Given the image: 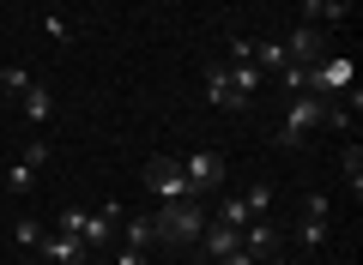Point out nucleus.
<instances>
[{
  "label": "nucleus",
  "mask_w": 363,
  "mask_h": 265,
  "mask_svg": "<svg viewBox=\"0 0 363 265\" xmlns=\"http://www.w3.org/2000/svg\"><path fill=\"white\" fill-rule=\"evenodd\" d=\"M109 223H121V205H104V211L67 205V211H61V229H67V235H79L85 247H109V235H116Z\"/></svg>",
  "instance_id": "obj_2"
},
{
  "label": "nucleus",
  "mask_w": 363,
  "mask_h": 265,
  "mask_svg": "<svg viewBox=\"0 0 363 265\" xmlns=\"http://www.w3.org/2000/svg\"><path fill=\"white\" fill-rule=\"evenodd\" d=\"M218 265H255V259H248V253H242V247H236V253H224V259H218Z\"/></svg>",
  "instance_id": "obj_27"
},
{
  "label": "nucleus",
  "mask_w": 363,
  "mask_h": 265,
  "mask_svg": "<svg viewBox=\"0 0 363 265\" xmlns=\"http://www.w3.org/2000/svg\"><path fill=\"white\" fill-rule=\"evenodd\" d=\"M242 205H248V217H267L272 211V187H267V181H255V187L242 193Z\"/></svg>",
  "instance_id": "obj_17"
},
{
  "label": "nucleus",
  "mask_w": 363,
  "mask_h": 265,
  "mask_svg": "<svg viewBox=\"0 0 363 265\" xmlns=\"http://www.w3.org/2000/svg\"><path fill=\"white\" fill-rule=\"evenodd\" d=\"M116 265H145V253L140 247H116Z\"/></svg>",
  "instance_id": "obj_26"
},
{
  "label": "nucleus",
  "mask_w": 363,
  "mask_h": 265,
  "mask_svg": "<svg viewBox=\"0 0 363 265\" xmlns=\"http://www.w3.org/2000/svg\"><path fill=\"white\" fill-rule=\"evenodd\" d=\"M18 102H25V121H30V126H49V114H55V97H49V85H37V78H30V85L18 90Z\"/></svg>",
  "instance_id": "obj_13"
},
{
  "label": "nucleus",
  "mask_w": 363,
  "mask_h": 265,
  "mask_svg": "<svg viewBox=\"0 0 363 265\" xmlns=\"http://www.w3.org/2000/svg\"><path fill=\"white\" fill-rule=\"evenodd\" d=\"M157 241H169V247H194L200 241V229H206V205L200 199H169V205H157Z\"/></svg>",
  "instance_id": "obj_1"
},
{
  "label": "nucleus",
  "mask_w": 363,
  "mask_h": 265,
  "mask_svg": "<svg viewBox=\"0 0 363 265\" xmlns=\"http://www.w3.org/2000/svg\"><path fill=\"white\" fill-rule=\"evenodd\" d=\"M285 54H291V66H315V61H321V30H315V25H297V30L285 37Z\"/></svg>",
  "instance_id": "obj_10"
},
{
  "label": "nucleus",
  "mask_w": 363,
  "mask_h": 265,
  "mask_svg": "<svg viewBox=\"0 0 363 265\" xmlns=\"http://www.w3.org/2000/svg\"><path fill=\"white\" fill-rule=\"evenodd\" d=\"M18 265H30V259H18Z\"/></svg>",
  "instance_id": "obj_30"
},
{
  "label": "nucleus",
  "mask_w": 363,
  "mask_h": 265,
  "mask_svg": "<svg viewBox=\"0 0 363 265\" xmlns=\"http://www.w3.org/2000/svg\"><path fill=\"white\" fill-rule=\"evenodd\" d=\"M25 163H30V169H49V139H30V145H25Z\"/></svg>",
  "instance_id": "obj_24"
},
{
  "label": "nucleus",
  "mask_w": 363,
  "mask_h": 265,
  "mask_svg": "<svg viewBox=\"0 0 363 265\" xmlns=\"http://www.w3.org/2000/svg\"><path fill=\"white\" fill-rule=\"evenodd\" d=\"M230 61H255V37H230Z\"/></svg>",
  "instance_id": "obj_25"
},
{
  "label": "nucleus",
  "mask_w": 363,
  "mask_h": 265,
  "mask_svg": "<svg viewBox=\"0 0 363 265\" xmlns=\"http://www.w3.org/2000/svg\"><path fill=\"white\" fill-rule=\"evenodd\" d=\"M43 6H49V13H55V6H61V0H43Z\"/></svg>",
  "instance_id": "obj_28"
},
{
  "label": "nucleus",
  "mask_w": 363,
  "mask_h": 265,
  "mask_svg": "<svg viewBox=\"0 0 363 265\" xmlns=\"http://www.w3.org/2000/svg\"><path fill=\"white\" fill-rule=\"evenodd\" d=\"M145 187L157 193V205H169V199H200L194 181H188V169H182V157H152V163H145Z\"/></svg>",
  "instance_id": "obj_4"
},
{
  "label": "nucleus",
  "mask_w": 363,
  "mask_h": 265,
  "mask_svg": "<svg viewBox=\"0 0 363 265\" xmlns=\"http://www.w3.org/2000/svg\"><path fill=\"white\" fill-rule=\"evenodd\" d=\"M260 265H279V259H260Z\"/></svg>",
  "instance_id": "obj_29"
},
{
  "label": "nucleus",
  "mask_w": 363,
  "mask_h": 265,
  "mask_svg": "<svg viewBox=\"0 0 363 265\" xmlns=\"http://www.w3.org/2000/svg\"><path fill=\"white\" fill-rule=\"evenodd\" d=\"M43 259H49V265H85L91 247L79 235H67V229H55V235H43Z\"/></svg>",
  "instance_id": "obj_8"
},
{
  "label": "nucleus",
  "mask_w": 363,
  "mask_h": 265,
  "mask_svg": "<svg viewBox=\"0 0 363 265\" xmlns=\"http://www.w3.org/2000/svg\"><path fill=\"white\" fill-rule=\"evenodd\" d=\"M200 247H206V259L218 265L224 253H236V247H242V229H230V223H218V217H212V223L200 229Z\"/></svg>",
  "instance_id": "obj_9"
},
{
  "label": "nucleus",
  "mask_w": 363,
  "mask_h": 265,
  "mask_svg": "<svg viewBox=\"0 0 363 265\" xmlns=\"http://www.w3.org/2000/svg\"><path fill=\"white\" fill-rule=\"evenodd\" d=\"M43 235H49V229H43L37 217H25V223H13V241H18V247H43Z\"/></svg>",
  "instance_id": "obj_19"
},
{
  "label": "nucleus",
  "mask_w": 363,
  "mask_h": 265,
  "mask_svg": "<svg viewBox=\"0 0 363 265\" xmlns=\"http://www.w3.org/2000/svg\"><path fill=\"white\" fill-rule=\"evenodd\" d=\"M182 169H188V181H194V193H218V181H224V157L218 151H188Z\"/></svg>",
  "instance_id": "obj_6"
},
{
  "label": "nucleus",
  "mask_w": 363,
  "mask_h": 265,
  "mask_svg": "<svg viewBox=\"0 0 363 265\" xmlns=\"http://www.w3.org/2000/svg\"><path fill=\"white\" fill-rule=\"evenodd\" d=\"M345 175H351V199L363 193V151L357 145H345Z\"/></svg>",
  "instance_id": "obj_20"
},
{
  "label": "nucleus",
  "mask_w": 363,
  "mask_h": 265,
  "mask_svg": "<svg viewBox=\"0 0 363 265\" xmlns=\"http://www.w3.org/2000/svg\"><path fill=\"white\" fill-rule=\"evenodd\" d=\"M43 30H49L55 42H73V37H67V18H61V6H55V13H43Z\"/></svg>",
  "instance_id": "obj_23"
},
{
  "label": "nucleus",
  "mask_w": 363,
  "mask_h": 265,
  "mask_svg": "<svg viewBox=\"0 0 363 265\" xmlns=\"http://www.w3.org/2000/svg\"><path fill=\"white\" fill-rule=\"evenodd\" d=\"M37 175H43V169H30L25 157H18V163L6 169V187H13V193H30V187H37Z\"/></svg>",
  "instance_id": "obj_16"
},
{
  "label": "nucleus",
  "mask_w": 363,
  "mask_h": 265,
  "mask_svg": "<svg viewBox=\"0 0 363 265\" xmlns=\"http://www.w3.org/2000/svg\"><path fill=\"white\" fill-rule=\"evenodd\" d=\"M255 66H260V73H285V66H291L285 37H267V42H255Z\"/></svg>",
  "instance_id": "obj_15"
},
{
  "label": "nucleus",
  "mask_w": 363,
  "mask_h": 265,
  "mask_svg": "<svg viewBox=\"0 0 363 265\" xmlns=\"http://www.w3.org/2000/svg\"><path fill=\"white\" fill-rule=\"evenodd\" d=\"M303 223H327V193H309V205H303Z\"/></svg>",
  "instance_id": "obj_22"
},
{
  "label": "nucleus",
  "mask_w": 363,
  "mask_h": 265,
  "mask_svg": "<svg viewBox=\"0 0 363 265\" xmlns=\"http://www.w3.org/2000/svg\"><path fill=\"white\" fill-rule=\"evenodd\" d=\"M152 241H157V223H152V217H128V211H121V247H152Z\"/></svg>",
  "instance_id": "obj_14"
},
{
  "label": "nucleus",
  "mask_w": 363,
  "mask_h": 265,
  "mask_svg": "<svg viewBox=\"0 0 363 265\" xmlns=\"http://www.w3.org/2000/svg\"><path fill=\"white\" fill-rule=\"evenodd\" d=\"M218 223H230V229H248V223H255V217H248V205H242V199H236V193H230V199L218 205Z\"/></svg>",
  "instance_id": "obj_18"
},
{
  "label": "nucleus",
  "mask_w": 363,
  "mask_h": 265,
  "mask_svg": "<svg viewBox=\"0 0 363 265\" xmlns=\"http://www.w3.org/2000/svg\"><path fill=\"white\" fill-rule=\"evenodd\" d=\"M206 102H212V109H224V114L248 109V102H242V97L230 90V78H224V66H206Z\"/></svg>",
  "instance_id": "obj_11"
},
{
  "label": "nucleus",
  "mask_w": 363,
  "mask_h": 265,
  "mask_svg": "<svg viewBox=\"0 0 363 265\" xmlns=\"http://www.w3.org/2000/svg\"><path fill=\"white\" fill-rule=\"evenodd\" d=\"M279 241H285V235H279L267 217H255V223L242 229V253H248L255 265H260V259H279Z\"/></svg>",
  "instance_id": "obj_7"
},
{
  "label": "nucleus",
  "mask_w": 363,
  "mask_h": 265,
  "mask_svg": "<svg viewBox=\"0 0 363 265\" xmlns=\"http://www.w3.org/2000/svg\"><path fill=\"white\" fill-rule=\"evenodd\" d=\"M25 85H30V73H25V66H6V73H0V90H6V97H18Z\"/></svg>",
  "instance_id": "obj_21"
},
{
  "label": "nucleus",
  "mask_w": 363,
  "mask_h": 265,
  "mask_svg": "<svg viewBox=\"0 0 363 265\" xmlns=\"http://www.w3.org/2000/svg\"><path fill=\"white\" fill-rule=\"evenodd\" d=\"M321 121H327V102L315 97V90H297V97H285V133H279V145H303Z\"/></svg>",
  "instance_id": "obj_3"
},
{
  "label": "nucleus",
  "mask_w": 363,
  "mask_h": 265,
  "mask_svg": "<svg viewBox=\"0 0 363 265\" xmlns=\"http://www.w3.org/2000/svg\"><path fill=\"white\" fill-rule=\"evenodd\" d=\"M351 18V0H303V25H345Z\"/></svg>",
  "instance_id": "obj_12"
},
{
  "label": "nucleus",
  "mask_w": 363,
  "mask_h": 265,
  "mask_svg": "<svg viewBox=\"0 0 363 265\" xmlns=\"http://www.w3.org/2000/svg\"><path fill=\"white\" fill-rule=\"evenodd\" d=\"M309 90H315V97L351 90V54H321V61L309 66Z\"/></svg>",
  "instance_id": "obj_5"
}]
</instances>
